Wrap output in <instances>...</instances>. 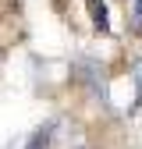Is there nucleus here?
<instances>
[{
    "label": "nucleus",
    "mask_w": 142,
    "mask_h": 149,
    "mask_svg": "<svg viewBox=\"0 0 142 149\" xmlns=\"http://www.w3.org/2000/svg\"><path fill=\"white\" fill-rule=\"evenodd\" d=\"M89 11H93V25L100 32H110V14H106V4H103V0H89Z\"/></svg>",
    "instance_id": "nucleus-1"
},
{
    "label": "nucleus",
    "mask_w": 142,
    "mask_h": 149,
    "mask_svg": "<svg viewBox=\"0 0 142 149\" xmlns=\"http://www.w3.org/2000/svg\"><path fill=\"white\" fill-rule=\"evenodd\" d=\"M132 29L142 32V0H132Z\"/></svg>",
    "instance_id": "nucleus-2"
}]
</instances>
